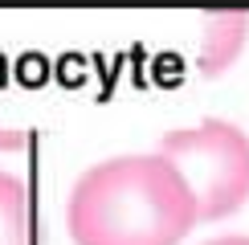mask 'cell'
Here are the masks:
<instances>
[{"instance_id": "1", "label": "cell", "mask_w": 249, "mask_h": 245, "mask_svg": "<svg viewBox=\"0 0 249 245\" xmlns=\"http://www.w3.org/2000/svg\"><path fill=\"white\" fill-rule=\"evenodd\" d=\"M66 225L74 245H180L196 209L160 156H119L74 184Z\"/></svg>"}, {"instance_id": "5", "label": "cell", "mask_w": 249, "mask_h": 245, "mask_svg": "<svg viewBox=\"0 0 249 245\" xmlns=\"http://www.w3.org/2000/svg\"><path fill=\"white\" fill-rule=\"evenodd\" d=\"M25 143H29V131H0V151H25Z\"/></svg>"}, {"instance_id": "3", "label": "cell", "mask_w": 249, "mask_h": 245, "mask_svg": "<svg viewBox=\"0 0 249 245\" xmlns=\"http://www.w3.org/2000/svg\"><path fill=\"white\" fill-rule=\"evenodd\" d=\"M241 41H245V17H216L209 25V37L200 45V70L204 74H216L225 70L229 61L241 53Z\"/></svg>"}, {"instance_id": "4", "label": "cell", "mask_w": 249, "mask_h": 245, "mask_svg": "<svg viewBox=\"0 0 249 245\" xmlns=\"http://www.w3.org/2000/svg\"><path fill=\"white\" fill-rule=\"evenodd\" d=\"M0 245H29V192L8 172H0Z\"/></svg>"}, {"instance_id": "2", "label": "cell", "mask_w": 249, "mask_h": 245, "mask_svg": "<svg viewBox=\"0 0 249 245\" xmlns=\"http://www.w3.org/2000/svg\"><path fill=\"white\" fill-rule=\"evenodd\" d=\"M188 188L196 221H221L249 196V143L245 131L221 119L168 131L155 151Z\"/></svg>"}, {"instance_id": "6", "label": "cell", "mask_w": 249, "mask_h": 245, "mask_svg": "<svg viewBox=\"0 0 249 245\" xmlns=\"http://www.w3.org/2000/svg\"><path fill=\"white\" fill-rule=\"evenodd\" d=\"M209 245H249V237H245V233H233V237H216Z\"/></svg>"}]
</instances>
